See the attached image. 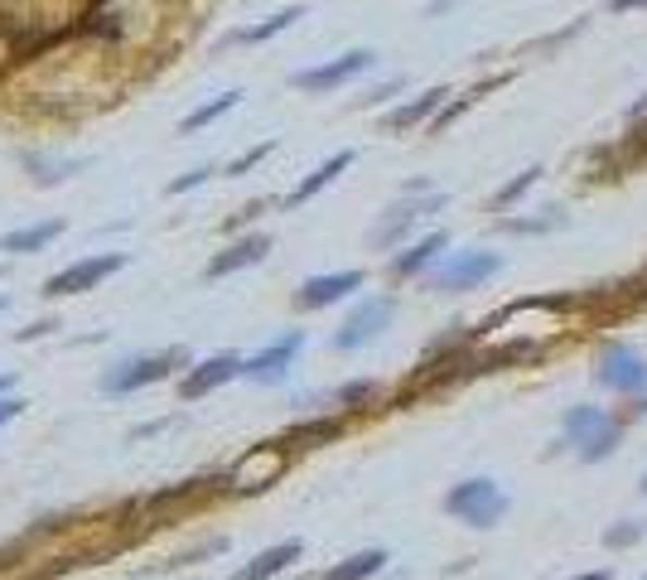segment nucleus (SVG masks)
I'll list each match as a JSON object with an SVG mask.
<instances>
[{
	"instance_id": "ea45409f",
	"label": "nucleus",
	"mask_w": 647,
	"mask_h": 580,
	"mask_svg": "<svg viewBox=\"0 0 647 580\" xmlns=\"http://www.w3.org/2000/svg\"><path fill=\"white\" fill-rule=\"evenodd\" d=\"M5 305H10V300H5V295H0V315H5Z\"/></svg>"
},
{
	"instance_id": "a211bd4d",
	"label": "nucleus",
	"mask_w": 647,
	"mask_h": 580,
	"mask_svg": "<svg viewBox=\"0 0 647 580\" xmlns=\"http://www.w3.org/2000/svg\"><path fill=\"white\" fill-rule=\"evenodd\" d=\"M63 228H69L63 218H44V222H29V228L0 232V252H39V247H49L53 238H63Z\"/></svg>"
},
{
	"instance_id": "7ed1b4c3",
	"label": "nucleus",
	"mask_w": 647,
	"mask_h": 580,
	"mask_svg": "<svg viewBox=\"0 0 647 580\" xmlns=\"http://www.w3.org/2000/svg\"><path fill=\"white\" fill-rule=\"evenodd\" d=\"M180 367H188V349L145 353V359H131V363L111 367L102 387H107L111 397H126V392H141V387H150V383H164V377H170V373H180Z\"/></svg>"
},
{
	"instance_id": "2f4dec72",
	"label": "nucleus",
	"mask_w": 647,
	"mask_h": 580,
	"mask_svg": "<svg viewBox=\"0 0 647 580\" xmlns=\"http://www.w3.org/2000/svg\"><path fill=\"white\" fill-rule=\"evenodd\" d=\"M20 411H25V401H20V397H0V426H5V421H15Z\"/></svg>"
},
{
	"instance_id": "cd10ccee",
	"label": "nucleus",
	"mask_w": 647,
	"mask_h": 580,
	"mask_svg": "<svg viewBox=\"0 0 647 580\" xmlns=\"http://www.w3.org/2000/svg\"><path fill=\"white\" fill-rule=\"evenodd\" d=\"M537 180H541V170H537V165H532V170H522L512 184H503V189H498V208H508L512 198H522V194H527V189L537 184Z\"/></svg>"
},
{
	"instance_id": "c756f323",
	"label": "nucleus",
	"mask_w": 647,
	"mask_h": 580,
	"mask_svg": "<svg viewBox=\"0 0 647 580\" xmlns=\"http://www.w3.org/2000/svg\"><path fill=\"white\" fill-rule=\"evenodd\" d=\"M213 174H222L218 165H198V170H188V174H180V180L170 184V194H188V189H198V184H208Z\"/></svg>"
},
{
	"instance_id": "2eb2a0df",
	"label": "nucleus",
	"mask_w": 647,
	"mask_h": 580,
	"mask_svg": "<svg viewBox=\"0 0 647 580\" xmlns=\"http://www.w3.org/2000/svg\"><path fill=\"white\" fill-rule=\"evenodd\" d=\"M349 165H353V150H339V155H329V160H324V165H315V170H309L305 180H300L295 189H290V194H285V208H300V204H309V198H315L319 189H329V184L339 180L343 170H349Z\"/></svg>"
},
{
	"instance_id": "9d476101",
	"label": "nucleus",
	"mask_w": 647,
	"mask_h": 580,
	"mask_svg": "<svg viewBox=\"0 0 647 580\" xmlns=\"http://www.w3.org/2000/svg\"><path fill=\"white\" fill-rule=\"evenodd\" d=\"M444 208V194H420V198H401V204H392L382 214V222L373 228V247H396L401 238H406L411 228H416L420 218L440 214Z\"/></svg>"
},
{
	"instance_id": "79ce46f5",
	"label": "nucleus",
	"mask_w": 647,
	"mask_h": 580,
	"mask_svg": "<svg viewBox=\"0 0 647 580\" xmlns=\"http://www.w3.org/2000/svg\"><path fill=\"white\" fill-rule=\"evenodd\" d=\"M643 580H647V576H643Z\"/></svg>"
},
{
	"instance_id": "6ab92c4d",
	"label": "nucleus",
	"mask_w": 647,
	"mask_h": 580,
	"mask_svg": "<svg viewBox=\"0 0 647 580\" xmlns=\"http://www.w3.org/2000/svg\"><path fill=\"white\" fill-rule=\"evenodd\" d=\"M444 247H450V232H430V238L411 242V247L401 252V256H392V276H401V281H406V276H420Z\"/></svg>"
},
{
	"instance_id": "f257e3e1",
	"label": "nucleus",
	"mask_w": 647,
	"mask_h": 580,
	"mask_svg": "<svg viewBox=\"0 0 647 580\" xmlns=\"http://www.w3.org/2000/svg\"><path fill=\"white\" fill-rule=\"evenodd\" d=\"M285 464H290V445L285 440L252 445V450L222 474V484H228L232 494H266V488L285 474Z\"/></svg>"
},
{
	"instance_id": "1a4fd4ad",
	"label": "nucleus",
	"mask_w": 647,
	"mask_h": 580,
	"mask_svg": "<svg viewBox=\"0 0 647 580\" xmlns=\"http://www.w3.org/2000/svg\"><path fill=\"white\" fill-rule=\"evenodd\" d=\"M595 383L609 387V392L638 397L647 387V363L633 349H623V343H609V349L599 353V363H595Z\"/></svg>"
},
{
	"instance_id": "7c9ffc66",
	"label": "nucleus",
	"mask_w": 647,
	"mask_h": 580,
	"mask_svg": "<svg viewBox=\"0 0 647 580\" xmlns=\"http://www.w3.org/2000/svg\"><path fill=\"white\" fill-rule=\"evenodd\" d=\"M373 397H377V387H373V383H349V387L339 392L343 407H358V401H373Z\"/></svg>"
},
{
	"instance_id": "20e7f679",
	"label": "nucleus",
	"mask_w": 647,
	"mask_h": 580,
	"mask_svg": "<svg viewBox=\"0 0 647 580\" xmlns=\"http://www.w3.org/2000/svg\"><path fill=\"white\" fill-rule=\"evenodd\" d=\"M444 508H450L460 522H474V528H493V522L508 512V494L493 484V479H464V484L450 488Z\"/></svg>"
},
{
	"instance_id": "9b49d317",
	"label": "nucleus",
	"mask_w": 647,
	"mask_h": 580,
	"mask_svg": "<svg viewBox=\"0 0 647 580\" xmlns=\"http://www.w3.org/2000/svg\"><path fill=\"white\" fill-rule=\"evenodd\" d=\"M242 363L237 353H218V359H208V363H198L194 373H184V383H180V397L184 401H198V397H208V392H218L222 383H232V377H242Z\"/></svg>"
},
{
	"instance_id": "f3484780",
	"label": "nucleus",
	"mask_w": 647,
	"mask_h": 580,
	"mask_svg": "<svg viewBox=\"0 0 647 580\" xmlns=\"http://www.w3.org/2000/svg\"><path fill=\"white\" fill-rule=\"evenodd\" d=\"M20 165H25L29 180L44 184V189L73 180V174L83 170V160H73V155H49V150H25V155H20Z\"/></svg>"
},
{
	"instance_id": "4468645a",
	"label": "nucleus",
	"mask_w": 647,
	"mask_h": 580,
	"mask_svg": "<svg viewBox=\"0 0 647 580\" xmlns=\"http://www.w3.org/2000/svg\"><path fill=\"white\" fill-rule=\"evenodd\" d=\"M271 252V238H266V232H252V238H237L232 242V247H222L213 262H208V276H232V271H242V266H256L261 262V256Z\"/></svg>"
},
{
	"instance_id": "f03ea898",
	"label": "nucleus",
	"mask_w": 647,
	"mask_h": 580,
	"mask_svg": "<svg viewBox=\"0 0 647 580\" xmlns=\"http://www.w3.org/2000/svg\"><path fill=\"white\" fill-rule=\"evenodd\" d=\"M623 426L613 416H605L599 407H571L565 411V440L579 445V460H605V455L619 450Z\"/></svg>"
},
{
	"instance_id": "f704fd0d",
	"label": "nucleus",
	"mask_w": 647,
	"mask_h": 580,
	"mask_svg": "<svg viewBox=\"0 0 647 580\" xmlns=\"http://www.w3.org/2000/svg\"><path fill=\"white\" fill-rule=\"evenodd\" d=\"M49 329H59V325H49V319H39V325L20 329V339H39V334H49Z\"/></svg>"
},
{
	"instance_id": "5701e85b",
	"label": "nucleus",
	"mask_w": 647,
	"mask_h": 580,
	"mask_svg": "<svg viewBox=\"0 0 647 580\" xmlns=\"http://www.w3.org/2000/svg\"><path fill=\"white\" fill-rule=\"evenodd\" d=\"M343 435V421L333 416H315V421H300V426H290L281 440L290 445V450H309V445H333Z\"/></svg>"
},
{
	"instance_id": "412c9836",
	"label": "nucleus",
	"mask_w": 647,
	"mask_h": 580,
	"mask_svg": "<svg viewBox=\"0 0 647 580\" xmlns=\"http://www.w3.org/2000/svg\"><path fill=\"white\" fill-rule=\"evenodd\" d=\"M300 552H305V546H300V542H281V546H266V552L256 556V561H247V566H242V571L232 576V580H271V576H281L290 561H300Z\"/></svg>"
},
{
	"instance_id": "a878e982",
	"label": "nucleus",
	"mask_w": 647,
	"mask_h": 580,
	"mask_svg": "<svg viewBox=\"0 0 647 580\" xmlns=\"http://www.w3.org/2000/svg\"><path fill=\"white\" fill-rule=\"evenodd\" d=\"M643 532H647V522L623 518L619 528H609V532H605V546H633V542H643Z\"/></svg>"
},
{
	"instance_id": "423d86ee",
	"label": "nucleus",
	"mask_w": 647,
	"mask_h": 580,
	"mask_svg": "<svg viewBox=\"0 0 647 580\" xmlns=\"http://www.w3.org/2000/svg\"><path fill=\"white\" fill-rule=\"evenodd\" d=\"M121 266H126V252H93L83 256V262L63 266V271H53L49 281H44V295H83V290H97L107 281V276H117Z\"/></svg>"
},
{
	"instance_id": "c9c22d12",
	"label": "nucleus",
	"mask_w": 647,
	"mask_h": 580,
	"mask_svg": "<svg viewBox=\"0 0 647 580\" xmlns=\"http://www.w3.org/2000/svg\"><path fill=\"white\" fill-rule=\"evenodd\" d=\"M609 10H619V15L623 10H647V0H609Z\"/></svg>"
},
{
	"instance_id": "dca6fc26",
	"label": "nucleus",
	"mask_w": 647,
	"mask_h": 580,
	"mask_svg": "<svg viewBox=\"0 0 647 580\" xmlns=\"http://www.w3.org/2000/svg\"><path fill=\"white\" fill-rule=\"evenodd\" d=\"M444 97H450L444 87H430V93H420V97H411V102H401V107L387 111L382 126H387V131H416V126H426L435 111H440Z\"/></svg>"
},
{
	"instance_id": "393cba45",
	"label": "nucleus",
	"mask_w": 647,
	"mask_h": 580,
	"mask_svg": "<svg viewBox=\"0 0 647 580\" xmlns=\"http://www.w3.org/2000/svg\"><path fill=\"white\" fill-rule=\"evenodd\" d=\"M382 566H387V552L373 546V552H358V556H349V561H339L324 580H373Z\"/></svg>"
},
{
	"instance_id": "39448f33",
	"label": "nucleus",
	"mask_w": 647,
	"mask_h": 580,
	"mask_svg": "<svg viewBox=\"0 0 647 580\" xmlns=\"http://www.w3.org/2000/svg\"><path fill=\"white\" fill-rule=\"evenodd\" d=\"M373 69H377L373 49H349V53H339V59H329V63H315V69L290 73V83H295L300 93H339V87H349L353 77H363Z\"/></svg>"
},
{
	"instance_id": "473e14b6",
	"label": "nucleus",
	"mask_w": 647,
	"mask_h": 580,
	"mask_svg": "<svg viewBox=\"0 0 647 580\" xmlns=\"http://www.w3.org/2000/svg\"><path fill=\"white\" fill-rule=\"evenodd\" d=\"M261 208H266V204H261V198H256V204H247V208H237V214H232L228 222H232V228H242V222H252L256 214H261Z\"/></svg>"
},
{
	"instance_id": "a19ab883",
	"label": "nucleus",
	"mask_w": 647,
	"mask_h": 580,
	"mask_svg": "<svg viewBox=\"0 0 647 580\" xmlns=\"http://www.w3.org/2000/svg\"><path fill=\"white\" fill-rule=\"evenodd\" d=\"M643 494H647V474H643Z\"/></svg>"
},
{
	"instance_id": "58836bf2",
	"label": "nucleus",
	"mask_w": 647,
	"mask_h": 580,
	"mask_svg": "<svg viewBox=\"0 0 647 580\" xmlns=\"http://www.w3.org/2000/svg\"><path fill=\"white\" fill-rule=\"evenodd\" d=\"M10 387H15V377H0V392H10Z\"/></svg>"
},
{
	"instance_id": "0eeeda50",
	"label": "nucleus",
	"mask_w": 647,
	"mask_h": 580,
	"mask_svg": "<svg viewBox=\"0 0 647 580\" xmlns=\"http://www.w3.org/2000/svg\"><path fill=\"white\" fill-rule=\"evenodd\" d=\"M498 271H503V256L498 252H478V247L474 252H454V256H444V262L435 266L430 290H474Z\"/></svg>"
},
{
	"instance_id": "ddd939ff",
	"label": "nucleus",
	"mask_w": 647,
	"mask_h": 580,
	"mask_svg": "<svg viewBox=\"0 0 647 580\" xmlns=\"http://www.w3.org/2000/svg\"><path fill=\"white\" fill-rule=\"evenodd\" d=\"M363 286V271H333V276H309L305 286L295 290V305L300 310H324L333 305V300H343L349 290Z\"/></svg>"
},
{
	"instance_id": "bb28decb",
	"label": "nucleus",
	"mask_w": 647,
	"mask_h": 580,
	"mask_svg": "<svg viewBox=\"0 0 647 580\" xmlns=\"http://www.w3.org/2000/svg\"><path fill=\"white\" fill-rule=\"evenodd\" d=\"M561 208H546V218H508V232H546V228H561Z\"/></svg>"
},
{
	"instance_id": "aec40b11",
	"label": "nucleus",
	"mask_w": 647,
	"mask_h": 580,
	"mask_svg": "<svg viewBox=\"0 0 647 580\" xmlns=\"http://www.w3.org/2000/svg\"><path fill=\"white\" fill-rule=\"evenodd\" d=\"M295 20H305V5H285V10H276V15H266V20H256V25H247V29H232L228 35V44H266V39H276V35H285Z\"/></svg>"
},
{
	"instance_id": "b1692460",
	"label": "nucleus",
	"mask_w": 647,
	"mask_h": 580,
	"mask_svg": "<svg viewBox=\"0 0 647 580\" xmlns=\"http://www.w3.org/2000/svg\"><path fill=\"white\" fill-rule=\"evenodd\" d=\"M242 97H247V93H242V87H228V93H218L213 102L194 107V111H188V117L180 121V136H194V131H204V126H213V121H222L232 107L242 102Z\"/></svg>"
},
{
	"instance_id": "4be33fe9",
	"label": "nucleus",
	"mask_w": 647,
	"mask_h": 580,
	"mask_svg": "<svg viewBox=\"0 0 647 580\" xmlns=\"http://www.w3.org/2000/svg\"><path fill=\"white\" fill-rule=\"evenodd\" d=\"M537 359H541V343H537V339H512V343H498V349H488L484 359H474V373H498V367L537 363Z\"/></svg>"
},
{
	"instance_id": "e433bc0d",
	"label": "nucleus",
	"mask_w": 647,
	"mask_h": 580,
	"mask_svg": "<svg viewBox=\"0 0 647 580\" xmlns=\"http://www.w3.org/2000/svg\"><path fill=\"white\" fill-rule=\"evenodd\" d=\"M633 411H647V387L638 392V401H633Z\"/></svg>"
},
{
	"instance_id": "c85d7f7f",
	"label": "nucleus",
	"mask_w": 647,
	"mask_h": 580,
	"mask_svg": "<svg viewBox=\"0 0 647 580\" xmlns=\"http://www.w3.org/2000/svg\"><path fill=\"white\" fill-rule=\"evenodd\" d=\"M271 150H276V145H271V141H261V145H256V150L237 155V160H232V165H222V174H228V180H232V174H247V170H256V165H261Z\"/></svg>"
},
{
	"instance_id": "4c0bfd02",
	"label": "nucleus",
	"mask_w": 647,
	"mask_h": 580,
	"mask_svg": "<svg viewBox=\"0 0 647 580\" xmlns=\"http://www.w3.org/2000/svg\"><path fill=\"white\" fill-rule=\"evenodd\" d=\"M575 580H609V571H589V576H575Z\"/></svg>"
},
{
	"instance_id": "6e6552de",
	"label": "nucleus",
	"mask_w": 647,
	"mask_h": 580,
	"mask_svg": "<svg viewBox=\"0 0 647 580\" xmlns=\"http://www.w3.org/2000/svg\"><path fill=\"white\" fill-rule=\"evenodd\" d=\"M392 315H396V300L392 295H367L363 305L339 325L333 343H339V349H363V343H373L377 334L392 325Z\"/></svg>"
},
{
	"instance_id": "72a5a7b5",
	"label": "nucleus",
	"mask_w": 647,
	"mask_h": 580,
	"mask_svg": "<svg viewBox=\"0 0 647 580\" xmlns=\"http://www.w3.org/2000/svg\"><path fill=\"white\" fill-rule=\"evenodd\" d=\"M396 87H401V83H382V87H373V93L363 97V107H373V102H387V97H392Z\"/></svg>"
},
{
	"instance_id": "f8f14e48",
	"label": "nucleus",
	"mask_w": 647,
	"mask_h": 580,
	"mask_svg": "<svg viewBox=\"0 0 647 580\" xmlns=\"http://www.w3.org/2000/svg\"><path fill=\"white\" fill-rule=\"evenodd\" d=\"M300 349H305V334H300V329H290L285 339H276L271 349H261L256 359H247V367H242V373H247L252 383H281V377H285V367L295 363V353H300Z\"/></svg>"
}]
</instances>
